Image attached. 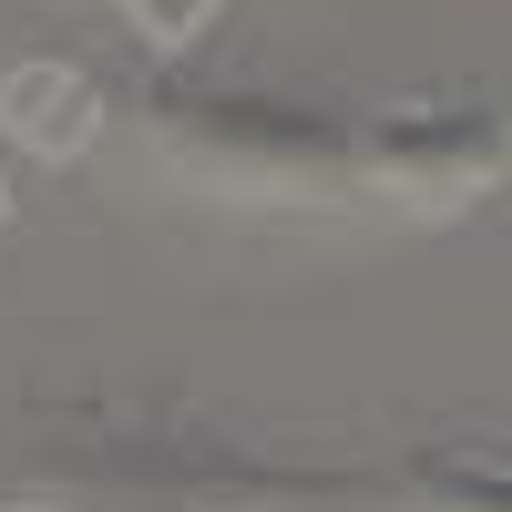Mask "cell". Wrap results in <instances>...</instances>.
Here are the masks:
<instances>
[{
    "label": "cell",
    "mask_w": 512,
    "mask_h": 512,
    "mask_svg": "<svg viewBox=\"0 0 512 512\" xmlns=\"http://www.w3.org/2000/svg\"><path fill=\"white\" fill-rule=\"evenodd\" d=\"M144 134L175 175L216 195H277V205H359V216H441L492 185V113H297L267 93H144Z\"/></svg>",
    "instance_id": "6da1fadb"
}]
</instances>
